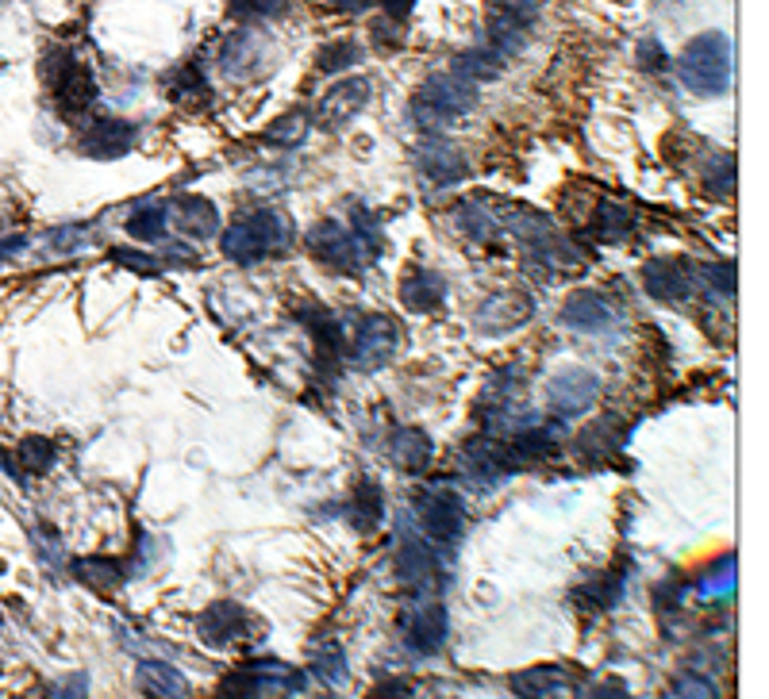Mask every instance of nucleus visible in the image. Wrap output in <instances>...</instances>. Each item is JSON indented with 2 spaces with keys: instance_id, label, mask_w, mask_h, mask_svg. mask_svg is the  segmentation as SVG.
<instances>
[{
  "instance_id": "1",
  "label": "nucleus",
  "mask_w": 769,
  "mask_h": 699,
  "mask_svg": "<svg viewBox=\"0 0 769 699\" xmlns=\"http://www.w3.org/2000/svg\"><path fill=\"white\" fill-rule=\"evenodd\" d=\"M308 250H312V258L320 261V266L355 277V273H366L373 261H377L381 231L373 220H366L362 211H358V220L350 223V228L347 223L323 220L308 231Z\"/></svg>"
},
{
  "instance_id": "2",
  "label": "nucleus",
  "mask_w": 769,
  "mask_h": 699,
  "mask_svg": "<svg viewBox=\"0 0 769 699\" xmlns=\"http://www.w3.org/2000/svg\"><path fill=\"white\" fill-rule=\"evenodd\" d=\"M296 243L293 220L278 208H254L239 220H231V228H223L220 250L223 258L239 261V266H254V261L278 258L289 254Z\"/></svg>"
},
{
  "instance_id": "3",
  "label": "nucleus",
  "mask_w": 769,
  "mask_h": 699,
  "mask_svg": "<svg viewBox=\"0 0 769 699\" xmlns=\"http://www.w3.org/2000/svg\"><path fill=\"white\" fill-rule=\"evenodd\" d=\"M677 74L696 96H723L735 77V47L723 31L696 35L677 59Z\"/></svg>"
},
{
  "instance_id": "4",
  "label": "nucleus",
  "mask_w": 769,
  "mask_h": 699,
  "mask_svg": "<svg viewBox=\"0 0 769 699\" xmlns=\"http://www.w3.org/2000/svg\"><path fill=\"white\" fill-rule=\"evenodd\" d=\"M474 108H477V85L462 81L454 74H432L412 93V119L427 135H439L447 127L462 124Z\"/></svg>"
},
{
  "instance_id": "5",
  "label": "nucleus",
  "mask_w": 769,
  "mask_h": 699,
  "mask_svg": "<svg viewBox=\"0 0 769 699\" xmlns=\"http://www.w3.org/2000/svg\"><path fill=\"white\" fill-rule=\"evenodd\" d=\"M305 688V673L278 658H251L220 684L216 699H273Z\"/></svg>"
},
{
  "instance_id": "6",
  "label": "nucleus",
  "mask_w": 769,
  "mask_h": 699,
  "mask_svg": "<svg viewBox=\"0 0 769 699\" xmlns=\"http://www.w3.org/2000/svg\"><path fill=\"white\" fill-rule=\"evenodd\" d=\"M42 81L51 85L54 101L69 116H81L97 104V77L93 69L77 62L69 51H51V59H42Z\"/></svg>"
},
{
  "instance_id": "7",
  "label": "nucleus",
  "mask_w": 769,
  "mask_h": 699,
  "mask_svg": "<svg viewBox=\"0 0 769 699\" xmlns=\"http://www.w3.org/2000/svg\"><path fill=\"white\" fill-rule=\"evenodd\" d=\"M201 638L216 649H243L251 646L254 638H262L266 634V623L258 616H251L243 604L235 599H216V604L204 607L201 616Z\"/></svg>"
},
{
  "instance_id": "8",
  "label": "nucleus",
  "mask_w": 769,
  "mask_h": 699,
  "mask_svg": "<svg viewBox=\"0 0 769 699\" xmlns=\"http://www.w3.org/2000/svg\"><path fill=\"white\" fill-rule=\"evenodd\" d=\"M415 515H420L423 542H432L435 549L458 546L465 534V504L458 492L450 489H432L415 500Z\"/></svg>"
},
{
  "instance_id": "9",
  "label": "nucleus",
  "mask_w": 769,
  "mask_h": 699,
  "mask_svg": "<svg viewBox=\"0 0 769 699\" xmlns=\"http://www.w3.org/2000/svg\"><path fill=\"white\" fill-rule=\"evenodd\" d=\"M405 626V642L412 653H423V658H435L450 638V611L435 592H423V596L412 599L408 616L400 619Z\"/></svg>"
},
{
  "instance_id": "10",
  "label": "nucleus",
  "mask_w": 769,
  "mask_h": 699,
  "mask_svg": "<svg viewBox=\"0 0 769 699\" xmlns=\"http://www.w3.org/2000/svg\"><path fill=\"white\" fill-rule=\"evenodd\" d=\"M535 24H539V0H492L489 4L492 51H497L500 59L524 51Z\"/></svg>"
},
{
  "instance_id": "11",
  "label": "nucleus",
  "mask_w": 769,
  "mask_h": 699,
  "mask_svg": "<svg viewBox=\"0 0 769 699\" xmlns=\"http://www.w3.org/2000/svg\"><path fill=\"white\" fill-rule=\"evenodd\" d=\"M400 346V327L393 315H362L355 323V335L347 338V358L358 370H381L397 358Z\"/></svg>"
},
{
  "instance_id": "12",
  "label": "nucleus",
  "mask_w": 769,
  "mask_h": 699,
  "mask_svg": "<svg viewBox=\"0 0 769 699\" xmlns=\"http://www.w3.org/2000/svg\"><path fill=\"white\" fill-rule=\"evenodd\" d=\"M597 400H601V373L581 370V365H569V370L554 373L547 385V407L559 419H574V415L592 412Z\"/></svg>"
},
{
  "instance_id": "13",
  "label": "nucleus",
  "mask_w": 769,
  "mask_h": 699,
  "mask_svg": "<svg viewBox=\"0 0 769 699\" xmlns=\"http://www.w3.org/2000/svg\"><path fill=\"white\" fill-rule=\"evenodd\" d=\"M643 288L654 296V300H666V303H677V300H689L696 293V266L689 258H651L643 266Z\"/></svg>"
},
{
  "instance_id": "14",
  "label": "nucleus",
  "mask_w": 769,
  "mask_h": 699,
  "mask_svg": "<svg viewBox=\"0 0 769 699\" xmlns=\"http://www.w3.org/2000/svg\"><path fill=\"white\" fill-rule=\"evenodd\" d=\"M397 577H400V584H408V588L415 592V596H423V592H439V584H443L439 549L423 539H405V546H400V554H397Z\"/></svg>"
},
{
  "instance_id": "15",
  "label": "nucleus",
  "mask_w": 769,
  "mask_h": 699,
  "mask_svg": "<svg viewBox=\"0 0 769 699\" xmlns=\"http://www.w3.org/2000/svg\"><path fill=\"white\" fill-rule=\"evenodd\" d=\"M136 146V127L127 124V119H116V116H101L93 124L85 127L81 139H77V151L85 158H97V161H116L124 154H131Z\"/></svg>"
},
{
  "instance_id": "16",
  "label": "nucleus",
  "mask_w": 769,
  "mask_h": 699,
  "mask_svg": "<svg viewBox=\"0 0 769 699\" xmlns=\"http://www.w3.org/2000/svg\"><path fill=\"white\" fill-rule=\"evenodd\" d=\"M535 303L527 293H516V288H504V293H492L489 300L477 308L474 315V327L482 331V335H508V331L524 327L527 320H531Z\"/></svg>"
},
{
  "instance_id": "17",
  "label": "nucleus",
  "mask_w": 769,
  "mask_h": 699,
  "mask_svg": "<svg viewBox=\"0 0 769 699\" xmlns=\"http://www.w3.org/2000/svg\"><path fill=\"white\" fill-rule=\"evenodd\" d=\"M520 699H577V676L562 665H531L508 676Z\"/></svg>"
},
{
  "instance_id": "18",
  "label": "nucleus",
  "mask_w": 769,
  "mask_h": 699,
  "mask_svg": "<svg viewBox=\"0 0 769 699\" xmlns=\"http://www.w3.org/2000/svg\"><path fill=\"white\" fill-rule=\"evenodd\" d=\"M559 320H562V327L581 331V335H601V331L616 327V312H612V303L604 300L601 293H592V288H577V293L562 303Z\"/></svg>"
},
{
  "instance_id": "19",
  "label": "nucleus",
  "mask_w": 769,
  "mask_h": 699,
  "mask_svg": "<svg viewBox=\"0 0 769 699\" xmlns=\"http://www.w3.org/2000/svg\"><path fill=\"white\" fill-rule=\"evenodd\" d=\"M415 166H420V173L432 185L439 189H450L458 185V181H465V173H470V166H465V158L454 151V146L447 143V139L439 135H427L420 143V151H415Z\"/></svg>"
},
{
  "instance_id": "20",
  "label": "nucleus",
  "mask_w": 769,
  "mask_h": 699,
  "mask_svg": "<svg viewBox=\"0 0 769 699\" xmlns=\"http://www.w3.org/2000/svg\"><path fill=\"white\" fill-rule=\"evenodd\" d=\"M370 104V81L366 77H347V81L331 85L328 93L316 104V119L323 127H343Z\"/></svg>"
},
{
  "instance_id": "21",
  "label": "nucleus",
  "mask_w": 769,
  "mask_h": 699,
  "mask_svg": "<svg viewBox=\"0 0 769 699\" xmlns=\"http://www.w3.org/2000/svg\"><path fill=\"white\" fill-rule=\"evenodd\" d=\"M562 439H566V435H562V427H554V423H527V427L512 430V439H508L504 446L520 469V465L554 457L562 450Z\"/></svg>"
},
{
  "instance_id": "22",
  "label": "nucleus",
  "mask_w": 769,
  "mask_h": 699,
  "mask_svg": "<svg viewBox=\"0 0 769 699\" xmlns=\"http://www.w3.org/2000/svg\"><path fill=\"white\" fill-rule=\"evenodd\" d=\"M400 300H405L408 312L415 315H435L447 303V277L435 270H408L405 281H400Z\"/></svg>"
},
{
  "instance_id": "23",
  "label": "nucleus",
  "mask_w": 769,
  "mask_h": 699,
  "mask_svg": "<svg viewBox=\"0 0 769 699\" xmlns=\"http://www.w3.org/2000/svg\"><path fill=\"white\" fill-rule=\"evenodd\" d=\"M136 681H139V691L146 699H189V676L181 673L178 665H169V661H139L136 665Z\"/></svg>"
},
{
  "instance_id": "24",
  "label": "nucleus",
  "mask_w": 769,
  "mask_h": 699,
  "mask_svg": "<svg viewBox=\"0 0 769 699\" xmlns=\"http://www.w3.org/2000/svg\"><path fill=\"white\" fill-rule=\"evenodd\" d=\"M169 216H174L181 235L189 238H201L204 243V238L220 235V211H216V204H212L208 196H178L174 208H169Z\"/></svg>"
},
{
  "instance_id": "25",
  "label": "nucleus",
  "mask_w": 769,
  "mask_h": 699,
  "mask_svg": "<svg viewBox=\"0 0 769 699\" xmlns=\"http://www.w3.org/2000/svg\"><path fill=\"white\" fill-rule=\"evenodd\" d=\"M389 457L400 473L420 477V473H427V465H432L435 442L427 439V430H420V427H397L389 439Z\"/></svg>"
},
{
  "instance_id": "26",
  "label": "nucleus",
  "mask_w": 769,
  "mask_h": 699,
  "mask_svg": "<svg viewBox=\"0 0 769 699\" xmlns=\"http://www.w3.org/2000/svg\"><path fill=\"white\" fill-rule=\"evenodd\" d=\"M262 59H266L262 39H258V35H251V31H239V35H231V39L223 42L220 69L228 77H251V74H258V69H262Z\"/></svg>"
},
{
  "instance_id": "27",
  "label": "nucleus",
  "mask_w": 769,
  "mask_h": 699,
  "mask_svg": "<svg viewBox=\"0 0 769 699\" xmlns=\"http://www.w3.org/2000/svg\"><path fill=\"white\" fill-rule=\"evenodd\" d=\"M381 519H385V492H381L377 480L362 477L355 484V496H350V522H355V531L373 534Z\"/></svg>"
},
{
  "instance_id": "28",
  "label": "nucleus",
  "mask_w": 769,
  "mask_h": 699,
  "mask_svg": "<svg viewBox=\"0 0 769 699\" xmlns=\"http://www.w3.org/2000/svg\"><path fill=\"white\" fill-rule=\"evenodd\" d=\"M624 588H627V565H616L612 573H604V577H597V581L581 584L574 596H577V604L592 607V611H612V607L624 599Z\"/></svg>"
},
{
  "instance_id": "29",
  "label": "nucleus",
  "mask_w": 769,
  "mask_h": 699,
  "mask_svg": "<svg viewBox=\"0 0 769 699\" xmlns=\"http://www.w3.org/2000/svg\"><path fill=\"white\" fill-rule=\"evenodd\" d=\"M631 231H635L631 208L612 200V196H601L597 216H592V235L601 238V243H624V238H631Z\"/></svg>"
},
{
  "instance_id": "30",
  "label": "nucleus",
  "mask_w": 769,
  "mask_h": 699,
  "mask_svg": "<svg viewBox=\"0 0 769 699\" xmlns=\"http://www.w3.org/2000/svg\"><path fill=\"white\" fill-rule=\"evenodd\" d=\"M74 577L97 592H116L131 573H127L124 561H116V557H81V561H74Z\"/></svg>"
},
{
  "instance_id": "31",
  "label": "nucleus",
  "mask_w": 769,
  "mask_h": 699,
  "mask_svg": "<svg viewBox=\"0 0 769 699\" xmlns=\"http://www.w3.org/2000/svg\"><path fill=\"white\" fill-rule=\"evenodd\" d=\"M500 69H504V59H500L492 47H474V51H462L450 66V74L462 77L470 85H482V81H497Z\"/></svg>"
},
{
  "instance_id": "32",
  "label": "nucleus",
  "mask_w": 769,
  "mask_h": 699,
  "mask_svg": "<svg viewBox=\"0 0 769 699\" xmlns=\"http://www.w3.org/2000/svg\"><path fill=\"white\" fill-rule=\"evenodd\" d=\"M577 446H581V454L589 457V462H604V457H612L624 446V427H619L616 415H608V419L592 423L589 430H581Z\"/></svg>"
},
{
  "instance_id": "33",
  "label": "nucleus",
  "mask_w": 769,
  "mask_h": 699,
  "mask_svg": "<svg viewBox=\"0 0 769 699\" xmlns=\"http://www.w3.org/2000/svg\"><path fill=\"white\" fill-rule=\"evenodd\" d=\"M739 588V569H735V557H723L708 569V573L696 581V599L704 604H719V599H731Z\"/></svg>"
},
{
  "instance_id": "34",
  "label": "nucleus",
  "mask_w": 769,
  "mask_h": 699,
  "mask_svg": "<svg viewBox=\"0 0 769 699\" xmlns=\"http://www.w3.org/2000/svg\"><path fill=\"white\" fill-rule=\"evenodd\" d=\"M166 223H169V208L166 204H143L127 216V235L139 238V243H158L166 235Z\"/></svg>"
},
{
  "instance_id": "35",
  "label": "nucleus",
  "mask_w": 769,
  "mask_h": 699,
  "mask_svg": "<svg viewBox=\"0 0 769 699\" xmlns=\"http://www.w3.org/2000/svg\"><path fill=\"white\" fill-rule=\"evenodd\" d=\"M708 293L716 303L735 300V261H712L704 270H696V293Z\"/></svg>"
},
{
  "instance_id": "36",
  "label": "nucleus",
  "mask_w": 769,
  "mask_h": 699,
  "mask_svg": "<svg viewBox=\"0 0 769 699\" xmlns=\"http://www.w3.org/2000/svg\"><path fill=\"white\" fill-rule=\"evenodd\" d=\"M362 62V47L358 39H335V42H323V51L316 54V69L320 74H347Z\"/></svg>"
},
{
  "instance_id": "37",
  "label": "nucleus",
  "mask_w": 769,
  "mask_h": 699,
  "mask_svg": "<svg viewBox=\"0 0 769 699\" xmlns=\"http://www.w3.org/2000/svg\"><path fill=\"white\" fill-rule=\"evenodd\" d=\"M166 89L178 96L181 104H193V101H201V96H208L204 66H201V62H185V66H178L174 74L166 77Z\"/></svg>"
},
{
  "instance_id": "38",
  "label": "nucleus",
  "mask_w": 769,
  "mask_h": 699,
  "mask_svg": "<svg viewBox=\"0 0 769 699\" xmlns=\"http://www.w3.org/2000/svg\"><path fill=\"white\" fill-rule=\"evenodd\" d=\"M54 457H59V450H54L51 439H42V435H27V439L16 446V465L24 473H31V477H39V473L51 469Z\"/></svg>"
},
{
  "instance_id": "39",
  "label": "nucleus",
  "mask_w": 769,
  "mask_h": 699,
  "mask_svg": "<svg viewBox=\"0 0 769 699\" xmlns=\"http://www.w3.org/2000/svg\"><path fill=\"white\" fill-rule=\"evenodd\" d=\"M701 185H704V193H708L712 200H728V196L735 193V158H731V154L712 158L708 166H704Z\"/></svg>"
},
{
  "instance_id": "40",
  "label": "nucleus",
  "mask_w": 769,
  "mask_h": 699,
  "mask_svg": "<svg viewBox=\"0 0 769 699\" xmlns=\"http://www.w3.org/2000/svg\"><path fill=\"white\" fill-rule=\"evenodd\" d=\"M293 0H228L231 20H243V24H254V20H278L285 16V9Z\"/></svg>"
},
{
  "instance_id": "41",
  "label": "nucleus",
  "mask_w": 769,
  "mask_h": 699,
  "mask_svg": "<svg viewBox=\"0 0 769 699\" xmlns=\"http://www.w3.org/2000/svg\"><path fill=\"white\" fill-rule=\"evenodd\" d=\"M669 699H719V688L716 681H708L704 673H677L669 681Z\"/></svg>"
},
{
  "instance_id": "42",
  "label": "nucleus",
  "mask_w": 769,
  "mask_h": 699,
  "mask_svg": "<svg viewBox=\"0 0 769 699\" xmlns=\"http://www.w3.org/2000/svg\"><path fill=\"white\" fill-rule=\"evenodd\" d=\"M312 673L320 676L323 684H338L343 676H347V658H343V646H335V642H328V646L320 649L312 658Z\"/></svg>"
},
{
  "instance_id": "43",
  "label": "nucleus",
  "mask_w": 769,
  "mask_h": 699,
  "mask_svg": "<svg viewBox=\"0 0 769 699\" xmlns=\"http://www.w3.org/2000/svg\"><path fill=\"white\" fill-rule=\"evenodd\" d=\"M305 131H308V116L305 112H296V116H285V119H278V124L266 131V143H273V146H293V143H300L305 139Z\"/></svg>"
},
{
  "instance_id": "44",
  "label": "nucleus",
  "mask_w": 769,
  "mask_h": 699,
  "mask_svg": "<svg viewBox=\"0 0 769 699\" xmlns=\"http://www.w3.org/2000/svg\"><path fill=\"white\" fill-rule=\"evenodd\" d=\"M108 258L116 261V266H124V270H136L143 273V277H154L158 273V261L151 258V254H139V250H124V246H112Z\"/></svg>"
},
{
  "instance_id": "45",
  "label": "nucleus",
  "mask_w": 769,
  "mask_h": 699,
  "mask_svg": "<svg viewBox=\"0 0 769 699\" xmlns=\"http://www.w3.org/2000/svg\"><path fill=\"white\" fill-rule=\"evenodd\" d=\"M635 62H639V69L643 74H662L666 69V51H662V42H654V39H643L639 42V51H635Z\"/></svg>"
},
{
  "instance_id": "46",
  "label": "nucleus",
  "mask_w": 769,
  "mask_h": 699,
  "mask_svg": "<svg viewBox=\"0 0 769 699\" xmlns=\"http://www.w3.org/2000/svg\"><path fill=\"white\" fill-rule=\"evenodd\" d=\"M54 699H89V676L74 673L54 688Z\"/></svg>"
},
{
  "instance_id": "47",
  "label": "nucleus",
  "mask_w": 769,
  "mask_h": 699,
  "mask_svg": "<svg viewBox=\"0 0 769 699\" xmlns=\"http://www.w3.org/2000/svg\"><path fill=\"white\" fill-rule=\"evenodd\" d=\"M370 699H412V684H405V681H381L377 688L370 691Z\"/></svg>"
},
{
  "instance_id": "48",
  "label": "nucleus",
  "mask_w": 769,
  "mask_h": 699,
  "mask_svg": "<svg viewBox=\"0 0 769 699\" xmlns=\"http://www.w3.org/2000/svg\"><path fill=\"white\" fill-rule=\"evenodd\" d=\"M381 9H385V20H393V24H405V20L412 16L415 0H381Z\"/></svg>"
},
{
  "instance_id": "49",
  "label": "nucleus",
  "mask_w": 769,
  "mask_h": 699,
  "mask_svg": "<svg viewBox=\"0 0 769 699\" xmlns=\"http://www.w3.org/2000/svg\"><path fill=\"white\" fill-rule=\"evenodd\" d=\"M589 699H631V691H627L624 681H604V684H597V688H592Z\"/></svg>"
},
{
  "instance_id": "50",
  "label": "nucleus",
  "mask_w": 769,
  "mask_h": 699,
  "mask_svg": "<svg viewBox=\"0 0 769 699\" xmlns=\"http://www.w3.org/2000/svg\"><path fill=\"white\" fill-rule=\"evenodd\" d=\"M331 9L343 12V16H358V12H366L373 4V0H328Z\"/></svg>"
},
{
  "instance_id": "51",
  "label": "nucleus",
  "mask_w": 769,
  "mask_h": 699,
  "mask_svg": "<svg viewBox=\"0 0 769 699\" xmlns=\"http://www.w3.org/2000/svg\"><path fill=\"white\" fill-rule=\"evenodd\" d=\"M0 469H9V473H16V465H12V462H9V457L0 454Z\"/></svg>"
},
{
  "instance_id": "52",
  "label": "nucleus",
  "mask_w": 769,
  "mask_h": 699,
  "mask_svg": "<svg viewBox=\"0 0 769 699\" xmlns=\"http://www.w3.org/2000/svg\"><path fill=\"white\" fill-rule=\"evenodd\" d=\"M328 699H335V696H328Z\"/></svg>"
}]
</instances>
